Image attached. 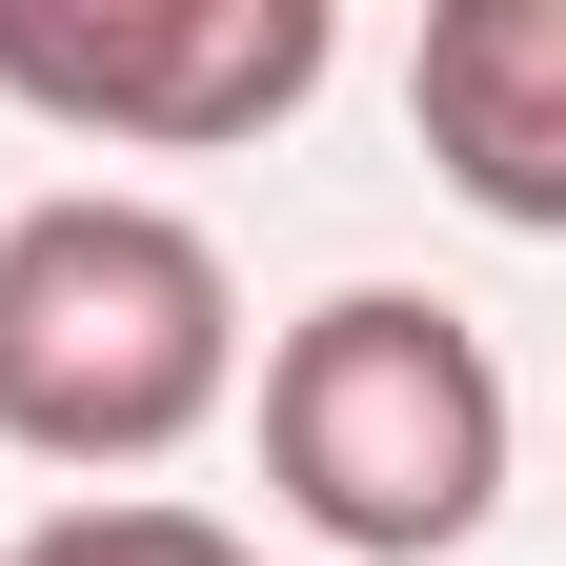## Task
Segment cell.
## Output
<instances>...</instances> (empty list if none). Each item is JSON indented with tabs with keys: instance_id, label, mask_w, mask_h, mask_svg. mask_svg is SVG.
I'll list each match as a JSON object with an SVG mask.
<instances>
[{
	"instance_id": "cell-4",
	"label": "cell",
	"mask_w": 566,
	"mask_h": 566,
	"mask_svg": "<svg viewBox=\"0 0 566 566\" xmlns=\"http://www.w3.org/2000/svg\"><path fill=\"white\" fill-rule=\"evenodd\" d=\"M405 122L485 223L566 243V0H446L424 61H405Z\"/></svg>"
},
{
	"instance_id": "cell-2",
	"label": "cell",
	"mask_w": 566,
	"mask_h": 566,
	"mask_svg": "<svg viewBox=\"0 0 566 566\" xmlns=\"http://www.w3.org/2000/svg\"><path fill=\"white\" fill-rule=\"evenodd\" d=\"M263 485L344 566H446L506 506V365H485V324L424 304V283L304 304L283 365H263Z\"/></svg>"
},
{
	"instance_id": "cell-3",
	"label": "cell",
	"mask_w": 566,
	"mask_h": 566,
	"mask_svg": "<svg viewBox=\"0 0 566 566\" xmlns=\"http://www.w3.org/2000/svg\"><path fill=\"white\" fill-rule=\"evenodd\" d=\"M324 61H344L324 0H0V102L82 142H163V163L263 142Z\"/></svg>"
},
{
	"instance_id": "cell-1",
	"label": "cell",
	"mask_w": 566,
	"mask_h": 566,
	"mask_svg": "<svg viewBox=\"0 0 566 566\" xmlns=\"http://www.w3.org/2000/svg\"><path fill=\"white\" fill-rule=\"evenodd\" d=\"M243 385V283L182 202L61 182L0 223V446L21 465H163Z\"/></svg>"
},
{
	"instance_id": "cell-5",
	"label": "cell",
	"mask_w": 566,
	"mask_h": 566,
	"mask_svg": "<svg viewBox=\"0 0 566 566\" xmlns=\"http://www.w3.org/2000/svg\"><path fill=\"white\" fill-rule=\"evenodd\" d=\"M0 566H263V546H223L202 506H61V526H21Z\"/></svg>"
}]
</instances>
